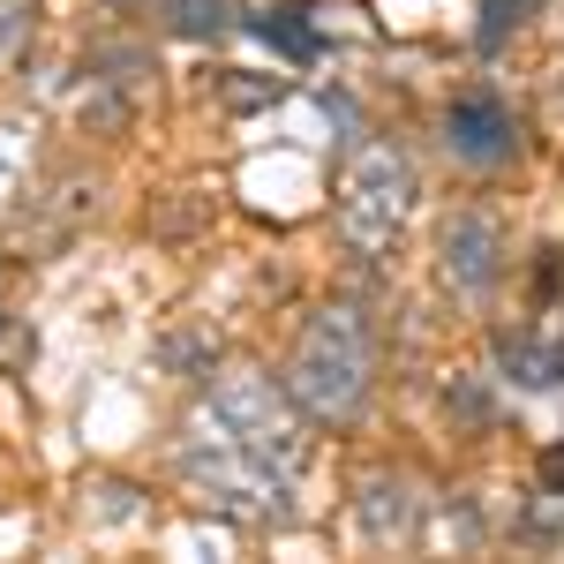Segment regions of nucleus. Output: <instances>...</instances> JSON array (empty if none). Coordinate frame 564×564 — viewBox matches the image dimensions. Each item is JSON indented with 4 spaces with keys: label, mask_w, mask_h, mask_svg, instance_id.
<instances>
[{
    "label": "nucleus",
    "mask_w": 564,
    "mask_h": 564,
    "mask_svg": "<svg viewBox=\"0 0 564 564\" xmlns=\"http://www.w3.org/2000/svg\"><path fill=\"white\" fill-rule=\"evenodd\" d=\"M542 8H550V0H481L475 45H481V53H505V45L520 39V31L534 23V15H542Z\"/></svg>",
    "instance_id": "obj_10"
},
{
    "label": "nucleus",
    "mask_w": 564,
    "mask_h": 564,
    "mask_svg": "<svg viewBox=\"0 0 564 564\" xmlns=\"http://www.w3.org/2000/svg\"><path fill=\"white\" fill-rule=\"evenodd\" d=\"M542 481H550V489L564 497V452H550V459H542Z\"/></svg>",
    "instance_id": "obj_18"
},
{
    "label": "nucleus",
    "mask_w": 564,
    "mask_h": 564,
    "mask_svg": "<svg viewBox=\"0 0 564 564\" xmlns=\"http://www.w3.org/2000/svg\"><path fill=\"white\" fill-rule=\"evenodd\" d=\"M430 520V489L414 475H399V467H384V475H361V489H354V527L369 534V542H384V550H399V542H414V527Z\"/></svg>",
    "instance_id": "obj_6"
},
{
    "label": "nucleus",
    "mask_w": 564,
    "mask_h": 564,
    "mask_svg": "<svg viewBox=\"0 0 564 564\" xmlns=\"http://www.w3.org/2000/svg\"><path fill=\"white\" fill-rule=\"evenodd\" d=\"M181 475H188V489H196L212 512H226V520H249V527H286L294 520V489H302V481L286 475V467H271L263 452H249L241 436L196 422V414H188V436H181Z\"/></svg>",
    "instance_id": "obj_2"
},
{
    "label": "nucleus",
    "mask_w": 564,
    "mask_h": 564,
    "mask_svg": "<svg viewBox=\"0 0 564 564\" xmlns=\"http://www.w3.org/2000/svg\"><path fill=\"white\" fill-rule=\"evenodd\" d=\"M159 15L174 39H218L241 23V0H159Z\"/></svg>",
    "instance_id": "obj_9"
},
{
    "label": "nucleus",
    "mask_w": 564,
    "mask_h": 564,
    "mask_svg": "<svg viewBox=\"0 0 564 564\" xmlns=\"http://www.w3.org/2000/svg\"><path fill=\"white\" fill-rule=\"evenodd\" d=\"M241 23H249L257 39H271L279 53H294V61H316V53H324L316 23H308V8H271V15H249V8H241Z\"/></svg>",
    "instance_id": "obj_8"
},
{
    "label": "nucleus",
    "mask_w": 564,
    "mask_h": 564,
    "mask_svg": "<svg viewBox=\"0 0 564 564\" xmlns=\"http://www.w3.org/2000/svg\"><path fill=\"white\" fill-rule=\"evenodd\" d=\"M406 218H414V166L391 143H361L347 159V181H339V241L377 263L406 234Z\"/></svg>",
    "instance_id": "obj_3"
},
{
    "label": "nucleus",
    "mask_w": 564,
    "mask_h": 564,
    "mask_svg": "<svg viewBox=\"0 0 564 564\" xmlns=\"http://www.w3.org/2000/svg\"><path fill=\"white\" fill-rule=\"evenodd\" d=\"M444 151H452L467 174H505V166L520 159V121H512V106L489 84L459 90V98L444 106Z\"/></svg>",
    "instance_id": "obj_4"
},
{
    "label": "nucleus",
    "mask_w": 564,
    "mask_h": 564,
    "mask_svg": "<svg viewBox=\"0 0 564 564\" xmlns=\"http://www.w3.org/2000/svg\"><path fill=\"white\" fill-rule=\"evenodd\" d=\"M279 84H226V106H271Z\"/></svg>",
    "instance_id": "obj_16"
},
{
    "label": "nucleus",
    "mask_w": 564,
    "mask_h": 564,
    "mask_svg": "<svg viewBox=\"0 0 564 564\" xmlns=\"http://www.w3.org/2000/svg\"><path fill=\"white\" fill-rule=\"evenodd\" d=\"M489 354H497V369H505L520 391L564 384V347H550V332H497Z\"/></svg>",
    "instance_id": "obj_7"
},
{
    "label": "nucleus",
    "mask_w": 564,
    "mask_h": 564,
    "mask_svg": "<svg viewBox=\"0 0 564 564\" xmlns=\"http://www.w3.org/2000/svg\"><path fill=\"white\" fill-rule=\"evenodd\" d=\"M31 39H39V0H0V76L31 53Z\"/></svg>",
    "instance_id": "obj_11"
},
{
    "label": "nucleus",
    "mask_w": 564,
    "mask_h": 564,
    "mask_svg": "<svg viewBox=\"0 0 564 564\" xmlns=\"http://www.w3.org/2000/svg\"><path fill=\"white\" fill-rule=\"evenodd\" d=\"M166 369L212 377V369H218V339H212V332H166Z\"/></svg>",
    "instance_id": "obj_12"
},
{
    "label": "nucleus",
    "mask_w": 564,
    "mask_h": 564,
    "mask_svg": "<svg viewBox=\"0 0 564 564\" xmlns=\"http://www.w3.org/2000/svg\"><path fill=\"white\" fill-rule=\"evenodd\" d=\"M436 263H444V279H452L459 302H489V286L505 279V234H497V218L481 212V204L452 212L444 234H436Z\"/></svg>",
    "instance_id": "obj_5"
},
{
    "label": "nucleus",
    "mask_w": 564,
    "mask_h": 564,
    "mask_svg": "<svg viewBox=\"0 0 564 564\" xmlns=\"http://www.w3.org/2000/svg\"><path fill=\"white\" fill-rule=\"evenodd\" d=\"M31 354V332L23 324H0V361H23Z\"/></svg>",
    "instance_id": "obj_17"
},
{
    "label": "nucleus",
    "mask_w": 564,
    "mask_h": 564,
    "mask_svg": "<svg viewBox=\"0 0 564 564\" xmlns=\"http://www.w3.org/2000/svg\"><path fill=\"white\" fill-rule=\"evenodd\" d=\"M23 181H31V143L23 129H0V212L23 196Z\"/></svg>",
    "instance_id": "obj_13"
},
{
    "label": "nucleus",
    "mask_w": 564,
    "mask_h": 564,
    "mask_svg": "<svg viewBox=\"0 0 564 564\" xmlns=\"http://www.w3.org/2000/svg\"><path fill=\"white\" fill-rule=\"evenodd\" d=\"M534 294H550V302L564 294V249H542V263H534Z\"/></svg>",
    "instance_id": "obj_15"
},
{
    "label": "nucleus",
    "mask_w": 564,
    "mask_h": 564,
    "mask_svg": "<svg viewBox=\"0 0 564 564\" xmlns=\"http://www.w3.org/2000/svg\"><path fill=\"white\" fill-rule=\"evenodd\" d=\"M452 414H459L467 430H489V422H497V399L481 391V377H452Z\"/></svg>",
    "instance_id": "obj_14"
},
{
    "label": "nucleus",
    "mask_w": 564,
    "mask_h": 564,
    "mask_svg": "<svg viewBox=\"0 0 564 564\" xmlns=\"http://www.w3.org/2000/svg\"><path fill=\"white\" fill-rule=\"evenodd\" d=\"M369 377H377V347H369L361 308H316L294 339V361H286V399L308 422H354L369 399Z\"/></svg>",
    "instance_id": "obj_1"
}]
</instances>
